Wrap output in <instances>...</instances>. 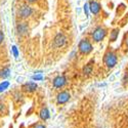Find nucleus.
I'll list each match as a JSON object with an SVG mask.
<instances>
[{"instance_id":"1","label":"nucleus","mask_w":128,"mask_h":128,"mask_svg":"<svg viewBox=\"0 0 128 128\" xmlns=\"http://www.w3.org/2000/svg\"><path fill=\"white\" fill-rule=\"evenodd\" d=\"M102 62L108 69H113L118 62V56L114 51H106L104 56Z\"/></svg>"},{"instance_id":"2","label":"nucleus","mask_w":128,"mask_h":128,"mask_svg":"<svg viewBox=\"0 0 128 128\" xmlns=\"http://www.w3.org/2000/svg\"><path fill=\"white\" fill-rule=\"evenodd\" d=\"M92 49H93L92 44L88 38H83L79 41L78 50L81 54H89V53L92 51Z\"/></svg>"},{"instance_id":"3","label":"nucleus","mask_w":128,"mask_h":128,"mask_svg":"<svg viewBox=\"0 0 128 128\" xmlns=\"http://www.w3.org/2000/svg\"><path fill=\"white\" fill-rule=\"evenodd\" d=\"M32 14H33V8H32L28 3H24L20 5L18 8V16L22 20H27L29 18Z\"/></svg>"},{"instance_id":"4","label":"nucleus","mask_w":128,"mask_h":128,"mask_svg":"<svg viewBox=\"0 0 128 128\" xmlns=\"http://www.w3.org/2000/svg\"><path fill=\"white\" fill-rule=\"evenodd\" d=\"M106 30L104 27H96L91 33V38L94 42H100L106 36Z\"/></svg>"},{"instance_id":"5","label":"nucleus","mask_w":128,"mask_h":128,"mask_svg":"<svg viewBox=\"0 0 128 128\" xmlns=\"http://www.w3.org/2000/svg\"><path fill=\"white\" fill-rule=\"evenodd\" d=\"M66 43H67V36L64 33H62V32H58L53 38V46L60 48L62 47Z\"/></svg>"},{"instance_id":"6","label":"nucleus","mask_w":128,"mask_h":128,"mask_svg":"<svg viewBox=\"0 0 128 128\" xmlns=\"http://www.w3.org/2000/svg\"><path fill=\"white\" fill-rule=\"evenodd\" d=\"M71 100V93L68 90H62L56 95V104H65Z\"/></svg>"},{"instance_id":"7","label":"nucleus","mask_w":128,"mask_h":128,"mask_svg":"<svg viewBox=\"0 0 128 128\" xmlns=\"http://www.w3.org/2000/svg\"><path fill=\"white\" fill-rule=\"evenodd\" d=\"M67 84V78L65 75H58L56 77L53 78L52 80V85L54 88H58V89H62L66 86Z\"/></svg>"},{"instance_id":"8","label":"nucleus","mask_w":128,"mask_h":128,"mask_svg":"<svg viewBox=\"0 0 128 128\" xmlns=\"http://www.w3.org/2000/svg\"><path fill=\"white\" fill-rule=\"evenodd\" d=\"M29 31H30V28H29V25L27 22H18V25H16V32L20 36V37H25L29 34Z\"/></svg>"},{"instance_id":"9","label":"nucleus","mask_w":128,"mask_h":128,"mask_svg":"<svg viewBox=\"0 0 128 128\" xmlns=\"http://www.w3.org/2000/svg\"><path fill=\"white\" fill-rule=\"evenodd\" d=\"M37 88H38V85L33 81L26 82L25 84L22 85V90L25 91V92H28V93H32V92L36 91Z\"/></svg>"},{"instance_id":"10","label":"nucleus","mask_w":128,"mask_h":128,"mask_svg":"<svg viewBox=\"0 0 128 128\" xmlns=\"http://www.w3.org/2000/svg\"><path fill=\"white\" fill-rule=\"evenodd\" d=\"M88 7H89V12L93 14H98L100 9H102V5L100 2L95 1V0H93V1H90L88 3Z\"/></svg>"},{"instance_id":"11","label":"nucleus","mask_w":128,"mask_h":128,"mask_svg":"<svg viewBox=\"0 0 128 128\" xmlns=\"http://www.w3.org/2000/svg\"><path fill=\"white\" fill-rule=\"evenodd\" d=\"M93 60H91V62H89L88 64H86V65L84 66V68H83V70H82V73H83V75L84 76H89L90 74L92 73V71H93Z\"/></svg>"},{"instance_id":"12","label":"nucleus","mask_w":128,"mask_h":128,"mask_svg":"<svg viewBox=\"0 0 128 128\" xmlns=\"http://www.w3.org/2000/svg\"><path fill=\"white\" fill-rule=\"evenodd\" d=\"M10 75V68L9 67H4L3 69L0 70V78L6 79Z\"/></svg>"},{"instance_id":"13","label":"nucleus","mask_w":128,"mask_h":128,"mask_svg":"<svg viewBox=\"0 0 128 128\" xmlns=\"http://www.w3.org/2000/svg\"><path fill=\"white\" fill-rule=\"evenodd\" d=\"M119 35V29H113L112 32L110 33V41L111 42H115L118 38Z\"/></svg>"},{"instance_id":"14","label":"nucleus","mask_w":128,"mask_h":128,"mask_svg":"<svg viewBox=\"0 0 128 128\" xmlns=\"http://www.w3.org/2000/svg\"><path fill=\"white\" fill-rule=\"evenodd\" d=\"M8 86H9V82H8V81H3V82H1V83H0V92H2V91H4L5 89H7Z\"/></svg>"},{"instance_id":"15","label":"nucleus","mask_w":128,"mask_h":128,"mask_svg":"<svg viewBox=\"0 0 128 128\" xmlns=\"http://www.w3.org/2000/svg\"><path fill=\"white\" fill-rule=\"evenodd\" d=\"M30 128H46V126L43 122H38V123H35L32 126H30Z\"/></svg>"},{"instance_id":"16","label":"nucleus","mask_w":128,"mask_h":128,"mask_svg":"<svg viewBox=\"0 0 128 128\" xmlns=\"http://www.w3.org/2000/svg\"><path fill=\"white\" fill-rule=\"evenodd\" d=\"M5 110H6V106H5V104L0 100V115H2V114H4L5 113Z\"/></svg>"},{"instance_id":"17","label":"nucleus","mask_w":128,"mask_h":128,"mask_svg":"<svg viewBox=\"0 0 128 128\" xmlns=\"http://www.w3.org/2000/svg\"><path fill=\"white\" fill-rule=\"evenodd\" d=\"M12 53H14V56L16 58H18V54H20V52H18V47H16V45H12Z\"/></svg>"},{"instance_id":"18","label":"nucleus","mask_w":128,"mask_h":128,"mask_svg":"<svg viewBox=\"0 0 128 128\" xmlns=\"http://www.w3.org/2000/svg\"><path fill=\"white\" fill-rule=\"evenodd\" d=\"M83 10H84V12H85V16H89V7H88V3H85L84 6H83Z\"/></svg>"},{"instance_id":"19","label":"nucleus","mask_w":128,"mask_h":128,"mask_svg":"<svg viewBox=\"0 0 128 128\" xmlns=\"http://www.w3.org/2000/svg\"><path fill=\"white\" fill-rule=\"evenodd\" d=\"M32 79H33V80H36V81H40V80L43 79V76H42L41 74H39V75H36V74H35L34 76H32Z\"/></svg>"},{"instance_id":"20","label":"nucleus","mask_w":128,"mask_h":128,"mask_svg":"<svg viewBox=\"0 0 128 128\" xmlns=\"http://www.w3.org/2000/svg\"><path fill=\"white\" fill-rule=\"evenodd\" d=\"M3 40H4V34L2 31H0V44L3 42Z\"/></svg>"},{"instance_id":"21","label":"nucleus","mask_w":128,"mask_h":128,"mask_svg":"<svg viewBox=\"0 0 128 128\" xmlns=\"http://www.w3.org/2000/svg\"><path fill=\"white\" fill-rule=\"evenodd\" d=\"M25 1L27 3H35L36 1H38V0H25Z\"/></svg>"},{"instance_id":"22","label":"nucleus","mask_w":128,"mask_h":128,"mask_svg":"<svg viewBox=\"0 0 128 128\" xmlns=\"http://www.w3.org/2000/svg\"><path fill=\"white\" fill-rule=\"evenodd\" d=\"M125 46L128 48V36H127L126 39H125Z\"/></svg>"}]
</instances>
